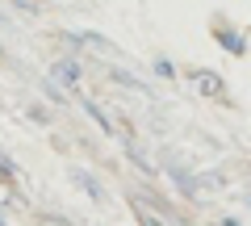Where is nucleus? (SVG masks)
<instances>
[{"label": "nucleus", "instance_id": "nucleus-1", "mask_svg": "<svg viewBox=\"0 0 251 226\" xmlns=\"http://www.w3.org/2000/svg\"><path fill=\"white\" fill-rule=\"evenodd\" d=\"M188 80H193V88H197V97L218 100V105H234V97H230V88H226L222 72H214V67H193Z\"/></svg>", "mask_w": 251, "mask_h": 226}, {"label": "nucleus", "instance_id": "nucleus-2", "mask_svg": "<svg viewBox=\"0 0 251 226\" xmlns=\"http://www.w3.org/2000/svg\"><path fill=\"white\" fill-rule=\"evenodd\" d=\"M209 29H214V42L222 46L226 54H234V59H243V54H247V34H243V29H234L226 17H214V25H209Z\"/></svg>", "mask_w": 251, "mask_h": 226}, {"label": "nucleus", "instance_id": "nucleus-3", "mask_svg": "<svg viewBox=\"0 0 251 226\" xmlns=\"http://www.w3.org/2000/svg\"><path fill=\"white\" fill-rule=\"evenodd\" d=\"M168 180L176 184V193H180L184 201H201V180L188 172V168H180V163H168Z\"/></svg>", "mask_w": 251, "mask_h": 226}, {"label": "nucleus", "instance_id": "nucleus-4", "mask_svg": "<svg viewBox=\"0 0 251 226\" xmlns=\"http://www.w3.org/2000/svg\"><path fill=\"white\" fill-rule=\"evenodd\" d=\"M80 63H75V59H54V63H50V80L54 84H63V88H67V92H75V88H80Z\"/></svg>", "mask_w": 251, "mask_h": 226}, {"label": "nucleus", "instance_id": "nucleus-5", "mask_svg": "<svg viewBox=\"0 0 251 226\" xmlns=\"http://www.w3.org/2000/svg\"><path fill=\"white\" fill-rule=\"evenodd\" d=\"M72 180H75V189H80V193H88V201H97V205H105V201H109L105 184H100L92 172H80V168H75V172H72Z\"/></svg>", "mask_w": 251, "mask_h": 226}, {"label": "nucleus", "instance_id": "nucleus-6", "mask_svg": "<svg viewBox=\"0 0 251 226\" xmlns=\"http://www.w3.org/2000/svg\"><path fill=\"white\" fill-rule=\"evenodd\" d=\"M75 100H80V109H84V113H88V118L100 126V134H113V130H117V126H113V118H109V113H105V109H100L92 97H84L80 88H75Z\"/></svg>", "mask_w": 251, "mask_h": 226}, {"label": "nucleus", "instance_id": "nucleus-7", "mask_svg": "<svg viewBox=\"0 0 251 226\" xmlns=\"http://www.w3.org/2000/svg\"><path fill=\"white\" fill-rule=\"evenodd\" d=\"M109 80H113L117 88H134V92H143L147 100L155 97V92H151V84H147V80H138V75H134V72H126V67H109Z\"/></svg>", "mask_w": 251, "mask_h": 226}, {"label": "nucleus", "instance_id": "nucleus-8", "mask_svg": "<svg viewBox=\"0 0 251 226\" xmlns=\"http://www.w3.org/2000/svg\"><path fill=\"white\" fill-rule=\"evenodd\" d=\"M75 42H88L92 50H113V42H109L105 34H97V29H80V34H72Z\"/></svg>", "mask_w": 251, "mask_h": 226}, {"label": "nucleus", "instance_id": "nucleus-9", "mask_svg": "<svg viewBox=\"0 0 251 226\" xmlns=\"http://www.w3.org/2000/svg\"><path fill=\"white\" fill-rule=\"evenodd\" d=\"M151 72L159 75V80H168V84H172V80L180 75V72H176V63H172L168 54H155V59H151Z\"/></svg>", "mask_w": 251, "mask_h": 226}, {"label": "nucleus", "instance_id": "nucleus-10", "mask_svg": "<svg viewBox=\"0 0 251 226\" xmlns=\"http://www.w3.org/2000/svg\"><path fill=\"white\" fill-rule=\"evenodd\" d=\"M126 159H130V163H138V168H143V172H147V176H155V168H151V159H147V155H143V151H138V147H134V143L126 147Z\"/></svg>", "mask_w": 251, "mask_h": 226}, {"label": "nucleus", "instance_id": "nucleus-11", "mask_svg": "<svg viewBox=\"0 0 251 226\" xmlns=\"http://www.w3.org/2000/svg\"><path fill=\"white\" fill-rule=\"evenodd\" d=\"M0 184H17V168H13V159L4 151H0Z\"/></svg>", "mask_w": 251, "mask_h": 226}, {"label": "nucleus", "instance_id": "nucleus-12", "mask_svg": "<svg viewBox=\"0 0 251 226\" xmlns=\"http://www.w3.org/2000/svg\"><path fill=\"white\" fill-rule=\"evenodd\" d=\"M29 118H34L38 126H50V109H42V105H34V109H29Z\"/></svg>", "mask_w": 251, "mask_h": 226}, {"label": "nucleus", "instance_id": "nucleus-13", "mask_svg": "<svg viewBox=\"0 0 251 226\" xmlns=\"http://www.w3.org/2000/svg\"><path fill=\"white\" fill-rule=\"evenodd\" d=\"M222 226H243V214H222Z\"/></svg>", "mask_w": 251, "mask_h": 226}, {"label": "nucleus", "instance_id": "nucleus-14", "mask_svg": "<svg viewBox=\"0 0 251 226\" xmlns=\"http://www.w3.org/2000/svg\"><path fill=\"white\" fill-rule=\"evenodd\" d=\"M13 4H17L21 13H38V4H34V0H13Z\"/></svg>", "mask_w": 251, "mask_h": 226}, {"label": "nucleus", "instance_id": "nucleus-15", "mask_svg": "<svg viewBox=\"0 0 251 226\" xmlns=\"http://www.w3.org/2000/svg\"><path fill=\"white\" fill-rule=\"evenodd\" d=\"M243 201H247V209H251V193H247V197H243Z\"/></svg>", "mask_w": 251, "mask_h": 226}, {"label": "nucleus", "instance_id": "nucleus-16", "mask_svg": "<svg viewBox=\"0 0 251 226\" xmlns=\"http://www.w3.org/2000/svg\"><path fill=\"white\" fill-rule=\"evenodd\" d=\"M0 63H4V46H0Z\"/></svg>", "mask_w": 251, "mask_h": 226}]
</instances>
